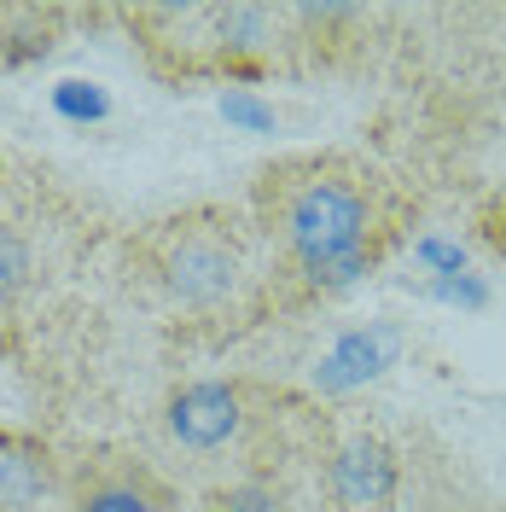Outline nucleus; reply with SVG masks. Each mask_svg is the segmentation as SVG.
<instances>
[{
  "mask_svg": "<svg viewBox=\"0 0 506 512\" xmlns=\"http://www.w3.org/2000/svg\"><path fill=\"white\" fill-rule=\"evenodd\" d=\"M256 233L274 245V303L309 309L349 291L396 233L390 187L349 152H297L256 169Z\"/></svg>",
  "mask_w": 506,
  "mask_h": 512,
  "instance_id": "nucleus-1",
  "label": "nucleus"
},
{
  "mask_svg": "<svg viewBox=\"0 0 506 512\" xmlns=\"http://www.w3.org/2000/svg\"><path fill=\"white\" fill-rule=\"evenodd\" d=\"M256 274V227L233 204H187L128 239V280L175 315H222Z\"/></svg>",
  "mask_w": 506,
  "mask_h": 512,
  "instance_id": "nucleus-2",
  "label": "nucleus"
},
{
  "mask_svg": "<svg viewBox=\"0 0 506 512\" xmlns=\"http://www.w3.org/2000/svg\"><path fill=\"white\" fill-rule=\"evenodd\" d=\"M402 448L367 425H326L315 448V495L326 512H396L402 507Z\"/></svg>",
  "mask_w": 506,
  "mask_h": 512,
  "instance_id": "nucleus-3",
  "label": "nucleus"
},
{
  "mask_svg": "<svg viewBox=\"0 0 506 512\" xmlns=\"http://www.w3.org/2000/svg\"><path fill=\"white\" fill-rule=\"evenodd\" d=\"M268 408H274V390L251 379H192L163 396V437L187 454H222V448L251 454Z\"/></svg>",
  "mask_w": 506,
  "mask_h": 512,
  "instance_id": "nucleus-4",
  "label": "nucleus"
},
{
  "mask_svg": "<svg viewBox=\"0 0 506 512\" xmlns=\"http://www.w3.org/2000/svg\"><path fill=\"white\" fill-rule=\"evenodd\" d=\"M402 501L408 512H506L477 472H466L437 437H413V448L402 454Z\"/></svg>",
  "mask_w": 506,
  "mask_h": 512,
  "instance_id": "nucleus-5",
  "label": "nucleus"
},
{
  "mask_svg": "<svg viewBox=\"0 0 506 512\" xmlns=\"http://www.w3.org/2000/svg\"><path fill=\"white\" fill-rule=\"evenodd\" d=\"M175 507V489L123 454H94L76 466L70 478V512H169Z\"/></svg>",
  "mask_w": 506,
  "mask_h": 512,
  "instance_id": "nucleus-6",
  "label": "nucleus"
},
{
  "mask_svg": "<svg viewBox=\"0 0 506 512\" xmlns=\"http://www.w3.org/2000/svg\"><path fill=\"white\" fill-rule=\"evenodd\" d=\"M59 454L30 431H0V512H30L59 489Z\"/></svg>",
  "mask_w": 506,
  "mask_h": 512,
  "instance_id": "nucleus-7",
  "label": "nucleus"
},
{
  "mask_svg": "<svg viewBox=\"0 0 506 512\" xmlns=\"http://www.w3.org/2000/svg\"><path fill=\"white\" fill-rule=\"evenodd\" d=\"M204 512H297V489H291L285 472L245 466L239 478L204 489Z\"/></svg>",
  "mask_w": 506,
  "mask_h": 512,
  "instance_id": "nucleus-8",
  "label": "nucleus"
},
{
  "mask_svg": "<svg viewBox=\"0 0 506 512\" xmlns=\"http://www.w3.org/2000/svg\"><path fill=\"white\" fill-rule=\"evenodd\" d=\"M396 361V332L390 326H373V332H355L338 344V355L326 361V384H361V379H379L384 367Z\"/></svg>",
  "mask_w": 506,
  "mask_h": 512,
  "instance_id": "nucleus-9",
  "label": "nucleus"
},
{
  "mask_svg": "<svg viewBox=\"0 0 506 512\" xmlns=\"http://www.w3.org/2000/svg\"><path fill=\"white\" fill-rule=\"evenodd\" d=\"M30 280H35V251H30V239H24L12 222H0V320L18 309V297L30 291Z\"/></svg>",
  "mask_w": 506,
  "mask_h": 512,
  "instance_id": "nucleus-10",
  "label": "nucleus"
},
{
  "mask_svg": "<svg viewBox=\"0 0 506 512\" xmlns=\"http://www.w3.org/2000/svg\"><path fill=\"white\" fill-rule=\"evenodd\" d=\"M53 111L70 117V123H99V117L111 111V99H105L99 82H59V88H53Z\"/></svg>",
  "mask_w": 506,
  "mask_h": 512,
  "instance_id": "nucleus-11",
  "label": "nucleus"
},
{
  "mask_svg": "<svg viewBox=\"0 0 506 512\" xmlns=\"http://www.w3.org/2000/svg\"><path fill=\"white\" fill-rule=\"evenodd\" d=\"M472 227H477V239L506 262V192H489V198L477 204V222Z\"/></svg>",
  "mask_w": 506,
  "mask_h": 512,
  "instance_id": "nucleus-12",
  "label": "nucleus"
},
{
  "mask_svg": "<svg viewBox=\"0 0 506 512\" xmlns=\"http://www.w3.org/2000/svg\"><path fill=\"white\" fill-rule=\"evenodd\" d=\"M222 111L233 117V123H245V128H274V111H268V105H256L251 94H239V88L222 99Z\"/></svg>",
  "mask_w": 506,
  "mask_h": 512,
  "instance_id": "nucleus-13",
  "label": "nucleus"
},
{
  "mask_svg": "<svg viewBox=\"0 0 506 512\" xmlns=\"http://www.w3.org/2000/svg\"><path fill=\"white\" fill-rule=\"evenodd\" d=\"M419 256H425V262H437V274H448V280L460 274V251H454V245H443V239H425V245H419Z\"/></svg>",
  "mask_w": 506,
  "mask_h": 512,
  "instance_id": "nucleus-14",
  "label": "nucleus"
}]
</instances>
